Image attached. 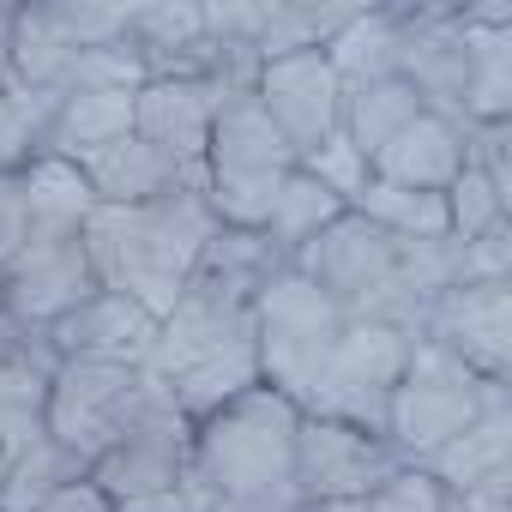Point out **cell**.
Segmentation results:
<instances>
[{
  "instance_id": "obj_1",
  "label": "cell",
  "mask_w": 512,
  "mask_h": 512,
  "mask_svg": "<svg viewBox=\"0 0 512 512\" xmlns=\"http://www.w3.org/2000/svg\"><path fill=\"white\" fill-rule=\"evenodd\" d=\"M290 272H302L344 320L356 326H392V332H422V314L440 290L458 284L452 272V235L440 241H398L374 229L368 217L344 211L320 241H308Z\"/></svg>"
},
{
  "instance_id": "obj_2",
  "label": "cell",
  "mask_w": 512,
  "mask_h": 512,
  "mask_svg": "<svg viewBox=\"0 0 512 512\" xmlns=\"http://www.w3.org/2000/svg\"><path fill=\"white\" fill-rule=\"evenodd\" d=\"M211 235H217V217H211L205 193H193V187H175L145 205H97L85 223L91 278H97V290H115V296L139 302L151 320H163Z\"/></svg>"
},
{
  "instance_id": "obj_3",
  "label": "cell",
  "mask_w": 512,
  "mask_h": 512,
  "mask_svg": "<svg viewBox=\"0 0 512 512\" xmlns=\"http://www.w3.org/2000/svg\"><path fill=\"white\" fill-rule=\"evenodd\" d=\"M296 428H302V410L284 392L253 386L235 404L193 422L187 476L223 512H290V506H302V494H296Z\"/></svg>"
},
{
  "instance_id": "obj_4",
  "label": "cell",
  "mask_w": 512,
  "mask_h": 512,
  "mask_svg": "<svg viewBox=\"0 0 512 512\" xmlns=\"http://www.w3.org/2000/svg\"><path fill=\"white\" fill-rule=\"evenodd\" d=\"M199 163H205V205L223 229H260L284 181L296 175V151L278 139V127L253 103V91L223 97Z\"/></svg>"
},
{
  "instance_id": "obj_5",
  "label": "cell",
  "mask_w": 512,
  "mask_h": 512,
  "mask_svg": "<svg viewBox=\"0 0 512 512\" xmlns=\"http://www.w3.org/2000/svg\"><path fill=\"white\" fill-rule=\"evenodd\" d=\"M344 314L302 278V272H278L253 308V344H260V380L272 392H284L302 416L320 404V386L332 374L338 338H344Z\"/></svg>"
},
{
  "instance_id": "obj_6",
  "label": "cell",
  "mask_w": 512,
  "mask_h": 512,
  "mask_svg": "<svg viewBox=\"0 0 512 512\" xmlns=\"http://www.w3.org/2000/svg\"><path fill=\"white\" fill-rule=\"evenodd\" d=\"M488 404H506L500 380L470 374L458 356L434 350V344H410V362L386 398V440L398 446L404 464H422L434 446H446L464 422H476Z\"/></svg>"
},
{
  "instance_id": "obj_7",
  "label": "cell",
  "mask_w": 512,
  "mask_h": 512,
  "mask_svg": "<svg viewBox=\"0 0 512 512\" xmlns=\"http://www.w3.org/2000/svg\"><path fill=\"white\" fill-rule=\"evenodd\" d=\"M145 398H151V374L133 362H55L43 398V434L91 470L127 434Z\"/></svg>"
},
{
  "instance_id": "obj_8",
  "label": "cell",
  "mask_w": 512,
  "mask_h": 512,
  "mask_svg": "<svg viewBox=\"0 0 512 512\" xmlns=\"http://www.w3.org/2000/svg\"><path fill=\"white\" fill-rule=\"evenodd\" d=\"M193 464V422L175 410V398L163 392V380H151V398L145 410L127 422V434L85 470V482H97L115 506H133V500H151V494H169L181 488Z\"/></svg>"
},
{
  "instance_id": "obj_9",
  "label": "cell",
  "mask_w": 512,
  "mask_h": 512,
  "mask_svg": "<svg viewBox=\"0 0 512 512\" xmlns=\"http://www.w3.org/2000/svg\"><path fill=\"white\" fill-rule=\"evenodd\" d=\"M410 464L386 434L332 422V416H302L296 428V494L302 500H368Z\"/></svg>"
},
{
  "instance_id": "obj_10",
  "label": "cell",
  "mask_w": 512,
  "mask_h": 512,
  "mask_svg": "<svg viewBox=\"0 0 512 512\" xmlns=\"http://www.w3.org/2000/svg\"><path fill=\"white\" fill-rule=\"evenodd\" d=\"M97 290L91 278V253L85 235H31L7 266H0V314H7L19 332H49L61 314H73L85 296Z\"/></svg>"
},
{
  "instance_id": "obj_11",
  "label": "cell",
  "mask_w": 512,
  "mask_h": 512,
  "mask_svg": "<svg viewBox=\"0 0 512 512\" xmlns=\"http://www.w3.org/2000/svg\"><path fill=\"white\" fill-rule=\"evenodd\" d=\"M422 344L458 356L470 374L500 380L512 374V284H452L422 314Z\"/></svg>"
},
{
  "instance_id": "obj_12",
  "label": "cell",
  "mask_w": 512,
  "mask_h": 512,
  "mask_svg": "<svg viewBox=\"0 0 512 512\" xmlns=\"http://www.w3.org/2000/svg\"><path fill=\"white\" fill-rule=\"evenodd\" d=\"M253 103L266 109V121L278 127V139L296 151V163L326 145L338 133V109H344V85L326 61V49H308V55H284V61H266L253 73Z\"/></svg>"
},
{
  "instance_id": "obj_13",
  "label": "cell",
  "mask_w": 512,
  "mask_h": 512,
  "mask_svg": "<svg viewBox=\"0 0 512 512\" xmlns=\"http://www.w3.org/2000/svg\"><path fill=\"white\" fill-rule=\"evenodd\" d=\"M223 97H235L223 79H145L133 91V133L163 151L169 163L181 169H199L205 157V139H211V121L223 109Z\"/></svg>"
},
{
  "instance_id": "obj_14",
  "label": "cell",
  "mask_w": 512,
  "mask_h": 512,
  "mask_svg": "<svg viewBox=\"0 0 512 512\" xmlns=\"http://www.w3.org/2000/svg\"><path fill=\"white\" fill-rule=\"evenodd\" d=\"M43 344L55 362H133V368H145V356L157 344V320L115 290H91L73 314H61L43 332Z\"/></svg>"
},
{
  "instance_id": "obj_15",
  "label": "cell",
  "mask_w": 512,
  "mask_h": 512,
  "mask_svg": "<svg viewBox=\"0 0 512 512\" xmlns=\"http://www.w3.org/2000/svg\"><path fill=\"white\" fill-rule=\"evenodd\" d=\"M368 175L392 181V187H410V193H446L464 175V121H446V115L422 109L410 127H398L374 151Z\"/></svg>"
},
{
  "instance_id": "obj_16",
  "label": "cell",
  "mask_w": 512,
  "mask_h": 512,
  "mask_svg": "<svg viewBox=\"0 0 512 512\" xmlns=\"http://www.w3.org/2000/svg\"><path fill=\"white\" fill-rule=\"evenodd\" d=\"M79 175L91 181L97 205H145V199H163V193H175V187L205 193V163H199V169H181V163H169L163 151H151L139 133H127V139H115V145L79 157Z\"/></svg>"
},
{
  "instance_id": "obj_17",
  "label": "cell",
  "mask_w": 512,
  "mask_h": 512,
  "mask_svg": "<svg viewBox=\"0 0 512 512\" xmlns=\"http://www.w3.org/2000/svg\"><path fill=\"white\" fill-rule=\"evenodd\" d=\"M428 482H440L446 494H470L482 482L512 476V404H488L476 422H464L446 446H434L416 464Z\"/></svg>"
},
{
  "instance_id": "obj_18",
  "label": "cell",
  "mask_w": 512,
  "mask_h": 512,
  "mask_svg": "<svg viewBox=\"0 0 512 512\" xmlns=\"http://www.w3.org/2000/svg\"><path fill=\"white\" fill-rule=\"evenodd\" d=\"M464 25V121H506L512 115V25Z\"/></svg>"
},
{
  "instance_id": "obj_19",
  "label": "cell",
  "mask_w": 512,
  "mask_h": 512,
  "mask_svg": "<svg viewBox=\"0 0 512 512\" xmlns=\"http://www.w3.org/2000/svg\"><path fill=\"white\" fill-rule=\"evenodd\" d=\"M127 133H133V91H73V97H61L43 151L79 163V157H91Z\"/></svg>"
},
{
  "instance_id": "obj_20",
  "label": "cell",
  "mask_w": 512,
  "mask_h": 512,
  "mask_svg": "<svg viewBox=\"0 0 512 512\" xmlns=\"http://www.w3.org/2000/svg\"><path fill=\"white\" fill-rule=\"evenodd\" d=\"M25 199H31V235H49V241L85 235V223L97 211V193L79 175V163L49 157V151L37 163H25Z\"/></svg>"
},
{
  "instance_id": "obj_21",
  "label": "cell",
  "mask_w": 512,
  "mask_h": 512,
  "mask_svg": "<svg viewBox=\"0 0 512 512\" xmlns=\"http://www.w3.org/2000/svg\"><path fill=\"white\" fill-rule=\"evenodd\" d=\"M398 37L404 19L398 7H356V19L326 43V61L338 73V85H368V79H392L398 73Z\"/></svg>"
},
{
  "instance_id": "obj_22",
  "label": "cell",
  "mask_w": 512,
  "mask_h": 512,
  "mask_svg": "<svg viewBox=\"0 0 512 512\" xmlns=\"http://www.w3.org/2000/svg\"><path fill=\"white\" fill-rule=\"evenodd\" d=\"M422 115V97L392 73V79H368V85H350L344 91V109H338V133L374 163V151L398 133V127H410Z\"/></svg>"
},
{
  "instance_id": "obj_23",
  "label": "cell",
  "mask_w": 512,
  "mask_h": 512,
  "mask_svg": "<svg viewBox=\"0 0 512 512\" xmlns=\"http://www.w3.org/2000/svg\"><path fill=\"white\" fill-rule=\"evenodd\" d=\"M344 211H350V205H344L338 193H326L314 175H302V169H296V175L284 181V193H278L272 217L260 223V235H266V247L278 253V260L290 266L296 253H302L308 241H320V235H326V229H332Z\"/></svg>"
},
{
  "instance_id": "obj_24",
  "label": "cell",
  "mask_w": 512,
  "mask_h": 512,
  "mask_svg": "<svg viewBox=\"0 0 512 512\" xmlns=\"http://www.w3.org/2000/svg\"><path fill=\"white\" fill-rule=\"evenodd\" d=\"M79 476H85V464L43 434V440H31L7 470H0V512H37L49 494H61Z\"/></svg>"
},
{
  "instance_id": "obj_25",
  "label": "cell",
  "mask_w": 512,
  "mask_h": 512,
  "mask_svg": "<svg viewBox=\"0 0 512 512\" xmlns=\"http://www.w3.org/2000/svg\"><path fill=\"white\" fill-rule=\"evenodd\" d=\"M55 109H61V97L31 91V85H7V91H0V175L43 157Z\"/></svg>"
},
{
  "instance_id": "obj_26",
  "label": "cell",
  "mask_w": 512,
  "mask_h": 512,
  "mask_svg": "<svg viewBox=\"0 0 512 512\" xmlns=\"http://www.w3.org/2000/svg\"><path fill=\"white\" fill-rule=\"evenodd\" d=\"M506 205H512V193L494 187L482 169L464 163V175L446 187V229H452V241H476V235L500 229L506 223Z\"/></svg>"
},
{
  "instance_id": "obj_27",
  "label": "cell",
  "mask_w": 512,
  "mask_h": 512,
  "mask_svg": "<svg viewBox=\"0 0 512 512\" xmlns=\"http://www.w3.org/2000/svg\"><path fill=\"white\" fill-rule=\"evenodd\" d=\"M296 169H302V175H314V181H320L326 193H338L344 205H350V199L368 187V157H362V151H356L344 133H332L326 145H314V151H308Z\"/></svg>"
},
{
  "instance_id": "obj_28",
  "label": "cell",
  "mask_w": 512,
  "mask_h": 512,
  "mask_svg": "<svg viewBox=\"0 0 512 512\" xmlns=\"http://www.w3.org/2000/svg\"><path fill=\"white\" fill-rule=\"evenodd\" d=\"M362 512H446V488L440 482H428L416 464L404 470V476H392L380 494H368L362 500Z\"/></svg>"
},
{
  "instance_id": "obj_29",
  "label": "cell",
  "mask_w": 512,
  "mask_h": 512,
  "mask_svg": "<svg viewBox=\"0 0 512 512\" xmlns=\"http://www.w3.org/2000/svg\"><path fill=\"white\" fill-rule=\"evenodd\" d=\"M31 241V199H25V169L0 175V266Z\"/></svg>"
},
{
  "instance_id": "obj_30",
  "label": "cell",
  "mask_w": 512,
  "mask_h": 512,
  "mask_svg": "<svg viewBox=\"0 0 512 512\" xmlns=\"http://www.w3.org/2000/svg\"><path fill=\"white\" fill-rule=\"evenodd\" d=\"M37 512H115V500H109L97 482H85V476H79V482H67L61 494H49Z\"/></svg>"
},
{
  "instance_id": "obj_31",
  "label": "cell",
  "mask_w": 512,
  "mask_h": 512,
  "mask_svg": "<svg viewBox=\"0 0 512 512\" xmlns=\"http://www.w3.org/2000/svg\"><path fill=\"white\" fill-rule=\"evenodd\" d=\"M446 500H452V512H512V476L482 482L470 494H446Z\"/></svg>"
},
{
  "instance_id": "obj_32",
  "label": "cell",
  "mask_w": 512,
  "mask_h": 512,
  "mask_svg": "<svg viewBox=\"0 0 512 512\" xmlns=\"http://www.w3.org/2000/svg\"><path fill=\"white\" fill-rule=\"evenodd\" d=\"M13 19H19V7H0V91L13 85V67H7V43H13Z\"/></svg>"
},
{
  "instance_id": "obj_33",
  "label": "cell",
  "mask_w": 512,
  "mask_h": 512,
  "mask_svg": "<svg viewBox=\"0 0 512 512\" xmlns=\"http://www.w3.org/2000/svg\"><path fill=\"white\" fill-rule=\"evenodd\" d=\"M0 470H7V452H0Z\"/></svg>"
}]
</instances>
